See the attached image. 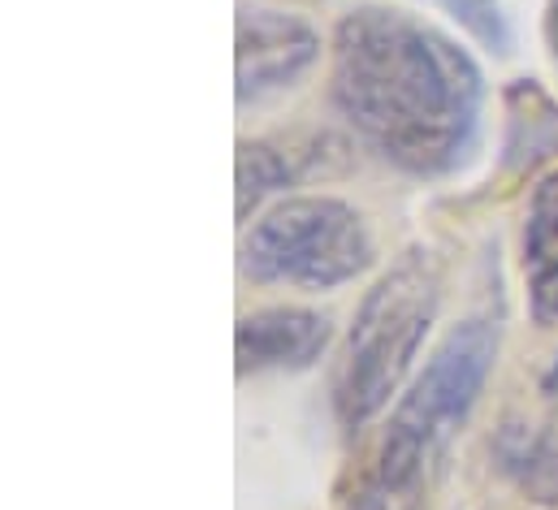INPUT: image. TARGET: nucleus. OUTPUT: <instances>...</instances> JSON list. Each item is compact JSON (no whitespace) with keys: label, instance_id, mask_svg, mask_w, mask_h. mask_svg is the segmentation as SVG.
I'll list each match as a JSON object with an SVG mask.
<instances>
[{"label":"nucleus","instance_id":"nucleus-1","mask_svg":"<svg viewBox=\"0 0 558 510\" xmlns=\"http://www.w3.org/2000/svg\"><path fill=\"white\" fill-rule=\"evenodd\" d=\"M329 96L381 160L437 178L468 156L485 83L476 61L437 26L390 4H364L333 26Z\"/></svg>","mask_w":558,"mask_h":510},{"label":"nucleus","instance_id":"nucleus-2","mask_svg":"<svg viewBox=\"0 0 558 510\" xmlns=\"http://www.w3.org/2000/svg\"><path fill=\"white\" fill-rule=\"evenodd\" d=\"M494 360H498V325L485 316L459 320L437 342L424 373L390 411L377 459L347 498V510H412L424 463L472 415L494 373Z\"/></svg>","mask_w":558,"mask_h":510},{"label":"nucleus","instance_id":"nucleus-3","mask_svg":"<svg viewBox=\"0 0 558 510\" xmlns=\"http://www.w3.org/2000/svg\"><path fill=\"white\" fill-rule=\"evenodd\" d=\"M437 303L441 268L428 247L403 252L364 294L333 373V411L347 428H364L399 393L437 316Z\"/></svg>","mask_w":558,"mask_h":510},{"label":"nucleus","instance_id":"nucleus-4","mask_svg":"<svg viewBox=\"0 0 558 510\" xmlns=\"http://www.w3.org/2000/svg\"><path fill=\"white\" fill-rule=\"evenodd\" d=\"M373 264L364 217L333 195H299L274 204L243 239V272L260 286L333 290Z\"/></svg>","mask_w":558,"mask_h":510},{"label":"nucleus","instance_id":"nucleus-5","mask_svg":"<svg viewBox=\"0 0 558 510\" xmlns=\"http://www.w3.org/2000/svg\"><path fill=\"white\" fill-rule=\"evenodd\" d=\"M316 57H320V35L307 22L278 9H243L234 39L239 105L294 87L316 65Z\"/></svg>","mask_w":558,"mask_h":510},{"label":"nucleus","instance_id":"nucleus-6","mask_svg":"<svg viewBox=\"0 0 558 510\" xmlns=\"http://www.w3.org/2000/svg\"><path fill=\"white\" fill-rule=\"evenodd\" d=\"M333 329L329 316L307 312V307H265L239 320L234 329V360H239V377L247 373H299L312 368L325 347H329Z\"/></svg>","mask_w":558,"mask_h":510},{"label":"nucleus","instance_id":"nucleus-7","mask_svg":"<svg viewBox=\"0 0 558 510\" xmlns=\"http://www.w3.org/2000/svg\"><path fill=\"white\" fill-rule=\"evenodd\" d=\"M524 294L537 325H558V169L546 173L524 212Z\"/></svg>","mask_w":558,"mask_h":510},{"label":"nucleus","instance_id":"nucleus-8","mask_svg":"<svg viewBox=\"0 0 558 510\" xmlns=\"http://www.w3.org/2000/svg\"><path fill=\"white\" fill-rule=\"evenodd\" d=\"M286 182H290V165L281 151H274L269 143H239V191H234L239 221H247Z\"/></svg>","mask_w":558,"mask_h":510},{"label":"nucleus","instance_id":"nucleus-9","mask_svg":"<svg viewBox=\"0 0 558 510\" xmlns=\"http://www.w3.org/2000/svg\"><path fill=\"white\" fill-rule=\"evenodd\" d=\"M454 17H459V26H468L485 48H494V52H507V44H511V31H507V17L498 13V4L494 0H441Z\"/></svg>","mask_w":558,"mask_h":510},{"label":"nucleus","instance_id":"nucleus-10","mask_svg":"<svg viewBox=\"0 0 558 510\" xmlns=\"http://www.w3.org/2000/svg\"><path fill=\"white\" fill-rule=\"evenodd\" d=\"M546 393H558V355L555 364H550V373H546Z\"/></svg>","mask_w":558,"mask_h":510},{"label":"nucleus","instance_id":"nucleus-11","mask_svg":"<svg viewBox=\"0 0 558 510\" xmlns=\"http://www.w3.org/2000/svg\"><path fill=\"white\" fill-rule=\"evenodd\" d=\"M550 39H555V57H558V4H555V17H550Z\"/></svg>","mask_w":558,"mask_h":510}]
</instances>
